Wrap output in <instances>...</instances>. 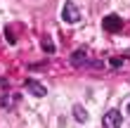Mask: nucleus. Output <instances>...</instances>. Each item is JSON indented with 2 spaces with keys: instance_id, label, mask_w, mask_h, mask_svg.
<instances>
[{
  "instance_id": "obj_2",
  "label": "nucleus",
  "mask_w": 130,
  "mask_h": 128,
  "mask_svg": "<svg viewBox=\"0 0 130 128\" xmlns=\"http://www.w3.org/2000/svg\"><path fill=\"white\" fill-rule=\"evenodd\" d=\"M62 19L66 21V24H76V21L80 19V10L76 7V3H71V0H66L64 7H62Z\"/></svg>"
},
{
  "instance_id": "obj_1",
  "label": "nucleus",
  "mask_w": 130,
  "mask_h": 128,
  "mask_svg": "<svg viewBox=\"0 0 130 128\" xmlns=\"http://www.w3.org/2000/svg\"><path fill=\"white\" fill-rule=\"evenodd\" d=\"M102 29L106 33H121V29H123V19L118 17V14H106L102 19Z\"/></svg>"
},
{
  "instance_id": "obj_7",
  "label": "nucleus",
  "mask_w": 130,
  "mask_h": 128,
  "mask_svg": "<svg viewBox=\"0 0 130 128\" xmlns=\"http://www.w3.org/2000/svg\"><path fill=\"white\" fill-rule=\"evenodd\" d=\"M40 45H43V50L47 52V55H52V52H55V43H52V38H50V36H45Z\"/></svg>"
},
{
  "instance_id": "obj_10",
  "label": "nucleus",
  "mask_w": 130,
  "mask_h": 128,
  "mask_svg": "<svg viewBox=\"0 0 130 128\" xmlns=\"http://www.w3.org/2000/svg\"><path fill=\"white\" fill-rule=\"evenodd\" d=\"M128 114H130V102H128Z\"/></svg>"
},
{
  "instance_id": "obj_3",
  "label": "nucleus",
  "mask_w": 130,
  "mask_h": 128,
  "mask_svg": "<svg viewBox=\"0 0 130 128\" xmlns=\"http://www.w3.org/2000/svg\"><path fill=\"white\" fill-rule=\"evenodd\" d=\"M102 126L104 128H121V126H123V116H121V111L118 109H109L102 116Z\"/></svg>"
},
{
  "instance_id": "obj_5",
  "label": "nucleus",
  "mask_w": 130,
  "mask_h": 128,
  "mask_svg": "<svg viewBox=\"0 0 130 128\" xmlns=\"http://www.w3.org/2000/svg\"><path fill=\"white\" fill-rule=\"evenodd\" d=\"M85 57H88V52L83 50V48H80V50H76L73 55H71V64H73V66H80L83 62H85Z\"/></svg>"
},
{
  "instance_id": "obj_9",
  "label": "nucleus",
  "mask_w": 130,
  "mask_h": 128,
  "mask_svg": "<svg viewBox=\"0 0 130 128\" xmlns=\"http://www.w3.org/2000/svg\"><path fill=\"white\" fill-rule=\"evenodd\" d=\"M5 38L10 40V43H14V36H12V31H5Z\"/></svg>"
},
{
  "instance_id": "obj_6",
  "label": "nucleus",
  "mask_w": 130,
  "mask_h": 128,
  "mask_svg": "<svg viewBox=\"0 0 130 128\" xmlns=\"http://www.w3.org/2000/svg\"><path fill=\"white\" fill-rule=\"evenodd\" d=\"M73 119H76L78 123H85V121H88V111L83 109L80 104H76V107H73Z\"/></svg>"
},
{
  "instance_id": "obj_8",
  "label": "nucleus",
  "mask_w": 130,
  "mask_h": 128,
  "mask_svg": "<svg viewBox=\"0 0 130 128\" xmlns=\"http://www.w3.org/2000/svg\"><path fill=\"white\" fill-rule=\"evenodd\" d=\"M121 64H123V59H118V57L111 59V66H113V69H116V66H121Z\"/></svg>"
},
{
  "instance_id": "obj_4",
  "label": "nucleus",
  "mask_w": 130,
  "mask_h": 128,
  "mask_svg": "<svg viewBox=\"0 0 130 128\" xmlns=\"http://www.w3.org/2000/svg\"><path fill=\"white\" fill-rule=\"evenodd\" d=\"M24 88H26L31 95H36V97H45V93H47L45 86L38 83V81H33V78H26V81H24Z\"/></svg>"
}]
</instances>
